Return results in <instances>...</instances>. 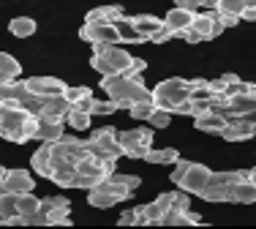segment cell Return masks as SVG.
Segmentation results:
<instances>
[{
    "label": "cell",
    "mask_w": 256,
    "mask_h": 229,
    "mask_svg": "<svg viewBox=\"0 0 256 229\" xmlns=\"http://www.w3.org/2000/svg\"><path fill=\"white\" fill-rule=\"evenodd\" d=\"M144 68H148V63H144L142 58H134V63L128 66L123 74H126V76H142V74H144Z\"/></svg>",
    "instance_id": "f35d334b"
},
{
    "label": "cell",
    "mask_w": 256,
    "mask_h": 229,
    "mask_svg": "<svg viewBox=\"0 0 256 229\" xmlns=\"http://www.w3.org/2000/svg\"><path fill=\"white\" fill-rule=\"evenodd\" d=\"M153 101H156V106L169 110L174 114L186 101H191V82L180 80V76H169V80L158 82L153 88Z\"/></svg>",
    "instance_id": "7a4b0ae2"
},
{
    "label": "cell",
    "mask_w": 256,
    "mask_h": 229,
    "mask_svg": "<svg viewBox=\"0 0 256 229\" xmlns=\"http://www.w3.org/2000/svg\"><path fill=\"white\" fill-rule=\"evenodd\" d=\"M178 38H182V41H188V44H199V41H204V38H202V33H196V30H194V28L182 30V33L178 36Z\"/></svg>",
    "instance_id": "b9f144b4"
},
{
    "label": "cell",
    "mask_w": 256,
    "mask_h": 229,
    "mask_svg": "<svg viewBox=\"0 0 256 229\" xmlns=\"http://www.w3.org/2000/svg\"><path fill=\"white\" fill-rule=\"evenodd\" d=\"M118 202H120L118 196H114V194H109V191H104V188H98V186L88 191V204H90V208L106 210V208H114Z\"/></svg>",
    "instance_id": "603a6c76"
},
{
    "label": "cell",
    "mask_w": 256,
    "mask_h": 229,
    "mask_svg": "<svg viewBox=\"0 0 256 229\" xmlns=\"http://www.w3.org/2000/svg\"><path fill=\"white\" fill-rule=\"evenodd\" d=\"M36 20H30V16H14V20L8 22V30L16 36V38H30V36L36 33Z\"/></svg>",
    "instance_id": "484cf974"
},
{
    "label": "cell",
    "mask_w": 256,
    "mask_h": 229,
    "mask_svg": "<svg viewBox=\"0 0 256 229\" xmlns=\"http://www.w3.org/2000/svg\"><path fill=\"white\" fill-rule=\"evenodd\" d=\"M194 16H196V11H188V8H180V6H174V8L166 11V16H164V22H166V28L174 33V38L182 33V30H188L194 25Z\"/></svg>",
    "instance_id": "7c38bea8"
},
{
    "label": "cell",
    "mask_w": 256,
    "mask_h": 229,
    "mask_svg": "<svg viewBox=\"0 0 256 229\" xmlns=\"http://www.w3.org/2000/svg\"><path fill=\"white\" fill-rule=\"evenodd\" d=\"M36 180L28 170H11V174L0 183V191H11V194H28L33 191Z\"/></svg>",
    "instance_id": "30bf717a"
},
{
    "label": "cell",
    "mask_w": 256,
    "mask_h": 229,
    "mask_svg": "<svg viewBox=\"0 0 256 229\" xmlns=\"http://www.w3.org/2000/svg\"><path fill=\"white\" fill-rule=\"evenodd\" d=\"M93 52L101 55V58H106L109 66H112L118 74H123L128 66L134 63V55L126 50V46H120V44H93Z\"/></svg>",
    "instance_id": "8992f818"
},
{
    "label": "cell",
    "mask_w": 256,
    "mask_h": 229,
    "mask_svg": "<svg viewBox=\"0 0 256 229\" xmlns=\"http://www.w3.org/2000/svg\"><path fill=\"white\" fill-rule=\"evenodd\" d=\"M20 216V194H11V191H0V221L11 224V218Z\"/></svg>",
    "instance_id": "e0dca14e"
},
{
    "label": "cell",
    "mask_w": 256,
    "mask_h": 229,
    "mask_svg": "<svg viewBox=\"0 0 256 229\" xmlns=\"http://www.w3.org/2000/svg\"><path fill=\"white\" fill-rule=\"evenodd\" d=\"M207 112H212V96L210 98H191V118H199Z\"/></svg>",
    "instance_id": "e575fe53"
},
{
    "label": "cell",
    "mask_w": 256,
    "mask_h": 229,
    "mask_svg": "<svg viewBox=\"0 0 256 229\" xmlns=\"http://www.w3.org/2000/svg\"><path fill=\"white\" fill-rule=\"evenodd\" d=\"M188 166H191V161H186V158H180L178 164H174V170H172V183H174V186L182 180V174H186Z\"/></svg>",
    "instance_id": "ab89813d"
},
{
    "label": "cell",
    "mask_w": 256,
    "mask_h": 229,
    "mask_svg": "<svg viewBox=\"0 0 256 229\" xmlns=\"http://www.w3.org/2000/svg\"><path fill=\"white\" fill-rule=\"evenodd\" d=\"M20 74H22L20 60H16L14 55H8V52H3V55H0V85H3V82L20 80Z\"/></svg>",
    "instance_id": "44dd1931"
},
{
    "label": "cell",
    "mask_w": 256,
    "mask_h": 229,
    "mask_svg": "<svg viewBox=\"0 0 256 229\" xmlns=\"http://www.w3.org/2000/svg\"><path fill=\"white\" fill-rule=\"evenodd\" d=\"M194 126H196V131H204V134H224V128L229 126V118L212 110V112H207V114L194 118Z\"/></svg>",
    "instance_id": "5bb4252c"
},
{
    "label": "cell",
    "mask_w": 256,
    "mask_h": 229,
    "mask_svg": "<svg viewBox=\"0 0 256 229\" xmlns=\"http://www.w3.org/2000/svg\"><path fill=\"white\" fill-rule=\"evenodd\" d=\"M136 221H139V213H136V208H128V210H123V213H120L118 224H120V226H134Z\"/></svg>",
    "instance_id": "74e56055"
},
{
    "label": "cell",
    "mask_w": 256,
    "mask_h": 229,
    "mask_svg": "<svg viewBox=\"0 0 256 229\" xmlns=\"http://www.w3.org/2000/svg\"><path fill=\"white\" fill-rule=\"evenodd\" d=\"M109 178L120 180V183H123V186H128V188H131V191H136L139 186H142V180H139L136 174H118V172H114V174H109Z\"/></svg>",
    "instance_id": "8d00e7d4"
},
{
    "label": "cell",
    "mask_w": 256,
    "mask_h": 229,
    "mask_svg": "<svg viewBox=\"0 0 256 229\" xmlns=\"http://www.w3.org/2000/svg\"><path fill=\"white\" fill-rule=\"evenodd\" d=\"M120 144L128 158H144L153 150V126L150 128H128L120 131Z\"/></svg>",
    "instance_id": "277c9868"
},
{
    "label": "cell",
    "mask_w": 256,
    "mask_h": 229,
    "mask_svg": "<svg viewBox=\"0 0 256 229\" xmlns=\"http://www.w3.org/2000/svg\"><path fill=\"white\" fill-rule=\"evenodd\" d=\"M38 210H41V200L33 194V191H28V194H20V216L30 218V216H36Z\"/></svg>",
    "instance_id": "83f0119b"
},
{
    "label": "cell",
    "mask_w": 256,
    "mask_h": 229,
    "mask_svg": "<svg viewBox=\"0 0 256 229\" xmlns=\"http://www.w3.org/2000/svg\"><path fill=\"white\" fill-rule=\"evenodd\" d=\"M134 25H136V30L144 36V38H153V33H158V30L164 28V20L156 14H136L134 16Z\"/></svg>",
    "instance_id": "d6986e66"
},
{
    "label": "cell",
    "mask_w": 256,
    "mask_h": 229,
    "mask_svg": "<svg viewBox=\"0 0 256 229\" xmlns=\"http://www.w3.org/2000/svg\"><path fill=\"white\" fill-rule=\"evenodd\" d=\"M30 166L38 178H52L54 164H52V142H41V148L30 156Z\"/></svg>",
    "instance_id": "8fae6325"
},
{
    "label": "cell",
    "mask_w": 256,
    "mask_h": 229,
    "mask_svg": "<svg viewBox=\"0 0 256 229\" xmlns=\"http://www.w3.org/2000/svg\"><path fill=\"white\" fill-rule=\"evenodd\" d=\"M232 202L254 204V202H256V183H251L248 178L237 180V183L232 186Z\"/></svg>",
    "instance_id": "ac0fdd59"
},
{
    "label": "cell",
    "mask_w": 256,
    "mask_h": 229,
    "mask_svg": "<svg viewBox=\"0 0 256 229\" xmlns=\"http://www.w3.org/2000/svg\"><path fill=\"white\" fill-rule=\"evenodd\" d=\"M248 180H251V183H256V166H254V170H248Z\"/></svg>",
    "instance_id": "c3c4849f"
},
{
    "label": "cell",
    "mask_w": 256,
    "mask_h": 229,
    "mask_svg": "<svg viewBox=\"0 0 256 229\" xmlns=\"http://www.w3.org/2000/svg\"><path fill=\"white\" fill-rule=\"evenodd\" d=\"M101 90L120 104V110H131L136 101H153V90L144 88L142 76H101Z\"/></svg>",
    "instance_id": "6da1fadb"
},
{
    "label": "cell",
    "mask_w": 256,
    "mask_h": 229,
    "mask_svg": "<svg viewBox=\"0 0 256 229\" xmlns=\"http://www.w3.org/2000/svg\"><path fill=\"white\" fill-rule=\"evenodd\" d=\"M242 20H246V22H256V3H254V0H248L246 11H242Z\"/></svg>",
    "instance_id": "ee69618b"
},
{
    "label": "cell",
    "mask_w": 256,
    "mask_h": 229,
    "mask_svg": "<svg viewBox=\"0 0 256 229\" xmlns=\"http://www.w3.org/2000/svg\"><path fill=\"white\" fill-rule=\"evenodd\" d=\"M66 98H68L71 104H79V101H84V98H93V90L84 88V85H79V88H68V90H66Z\"/></svg>",
    "instance_id": "836d02e7"
},
{
    "label": "cell",
    "mask_w": 256,
    "mask_h": 229,
    "mask_svg": "<svg viewBox=\"0 0 256 229\" xmlns=\"http://www.w3.org/2000/svg\"><path fill=\"white\" fill-rule=\"evenodd\" d=\"M90 120H93V112L82 110V106H71L66 123H68L71 128H76V131H88V128H90Z\"/></svg>",
    "instance_id": "4316f807"
},
{
    "label": "cell",
    "mask_w": 256,
    "mask_h": 229,
    "mask_svg": "<svg viewBox=\"0 0 256 229\" xmlns=\"http://www.w3.org/2000/svg\"><path fill=\"white\" fill-rule=\"evenodd\" d=\"M216 11H218V8H216ZM218 16L224 20V25H226V28H234L237 22H240V16H234V14H221V11H218Z\"/></svg>",
    "instance_id": "bcb514c9"
},
{
    "label": "cell",
    "mask_w": 256,
    "mask_h": 229,
    "mask_svg": "<svg viewBox=\"0 0 256 229\" xmlns=\"http://www.w3.org/2000/svg\"><path fill=\"white\" fill-rule=\"evenodd\" d=\"M90 66H93V68L98 71L101 76H114V74H118V71H114L112 66H109V60H106V58H101V55H96V52L90 55Z\"/></svg>",
    "instance_id": "d6a6232c"
},
{
    "label": "cell",
    "mask_w": 256,
    "mask_h": 229,
    "mask_svg": "<svg viewBox=\"0 0 256 229\" xmlns=\"http://www.w3.org/2000/svg\"><path fill=\"white\" fill-rule=\"evenodd\" d=\"M41 210L46 216H68L71 213V202L66 196H44L41 200Z\"/></svg>",
    "instance_id": "cb8c5ba5"
},
{
    "label": "cell",
    "mask_w": 256,
    "mask_h": 229,
    "mask_svg": "<svg viewBox=\"0 0 256 229\" xmlns=\"http://www.w3.org/2000/svg\"><path fill=\"white\" fill-rule=\"evenodd\" d=\"M71 101L66 98V93L60 96H44V110H41V114L44 118H54V120H66L71 112Z\"/></svg>",
    "instance_id": "2e32d148"
},
{
    "label": "cell",
    "mask_w": 256,
    "mask_h": 229,
    "mask_svg": "<svg viewBox=\"0 0 256 229\" xmlns=\"http://www.w3.org/2000/svg\"><path fill=\"white\" fill-rule=\"evenodd\" d=\"M144 161H148V164H178L180 153L174 148H158V150L153 148L148 156H144Z\"/></svg>",
    "instance_id": "d4e9b609"
},
{
    "label": "cell",
    "mask_w": 256,
    "mask_h": 229,
    "mask_svg": "<svg viewBox=\"0 0 256 229\" xmlns=\"http://www.w3.org/2000/svg\"><path fill=\"white\" fill-rule=\"evenodd\" d=\"M246 6H248V0H218L216 8L221 11V14H234V16H240V20H242Z\"/></svg>",
    "instance_id": "f1b7e54d"
},
{
    "label": "cell",
    "mask_w": 256,
    "mask_h": 229,
    "mask_svg": "<svg viewBox=\"0 0 256 229\" xmlns=\"http://www.w3.org/2000/svg\"><path fill=\"white\" fill-rule=\"evenodd\" d=\"M153 110H156V101H136V104L128 110V114H131L134 120H144V123H148V118L153 114Z\"/></svg>",
    "instance_id": "f546056e"
},
{
    "label": "cell",
    "mask_w": 256,
    "mask_h": 229,
    "mask_svg": "<svg viewBox=\"0 0 256 229\" xmlns=\"http://www.w3.org/2000/svg\"><path fill=\"white\" fill-rule=\"evenodd\" d=\"M120 110V104L114 98H104V101H98V98H93V114H112V112H118Z\"/></svg>",
    "instance_id": "1f68e13d"
},
{
    "label": "cell",
    "mask_w": 256,
    "mask_h": 229,
    "mask_svg": "<svg viewBox=\"0 0 256 229\" xmlns=\"http://www.w3.org/2000/svg\"><path fill=\"white\" fill-rule=\"evenodd\" d=\"M98 183H101V178H93V174H79V172H76L74 188H84V191H90V188H96Z\"/></svg>",
    "instance_id": "d590c367"
},
{
    "label": "cell",
    "mask_w": 256,
    "mask_h": 229,
    "mask_svg": "<svg viewBox=\"0 0 256 229\" xmlns=\"http://www.w3.org/2000/svg\"><path fill=\"white\" fill-rule=\"evenodd\" d=\"M210 170H207L204 164H196V161H191V166L186 170V174H182V180L178 183V188L182 191H188V194H202L204 191V186H207V180H210Z\"/></svg>",
    "instance_id": "52a82bcc"
},
{
    "label": "cell",
    "mask_w": 256,
    "mask_h": 229,
    "mask_svg": "<svg viewBox=\"0 0 256 229\" xmlns=\"http://www.w3.org/2000/svg\"><path fill=\"white\" fill-rule=\"evenodd\" d=\"M226 88H229V82L224 80V76H218V80H210V90H212V93H226Z\"/></svg>",
    "instance_id": "7bdbcfd3"
},
{
    "label": "cell",
    "mask_w": 256,
    "mask_h": 229,
    "mask_svg": "<svg viewBox=\"0 0 256 229\" xmlns=\"http://www.w3.org/2000/svg\"><path fill=\"white\" fill-rule=\"evenodd\" d=\"M224 140L226 142H242V140H251V136H256V126L248 123V120L242 118H232L229 126L224 128Z\"/></svg>",
    "instance_id": "9a60e30c"
},
{
    "label": "cell",
    "mask_w": 256,
    "mask_h": 229,
    "mask_svg": "<svg viewBox=\"0 0 256 229\" xmlns=\"http://www.w3.org/2000/svg\"><path fill=\"white\" fill-rule=\"evenodd\" d=\"M33 118V112L22 110V106H0V134L8 142H30L28 120Z\"/></svg>",
    "instance_id": "3957f363"
},
{
    "label": "cell",
    "mask_w": 256,
    "mask_h": 229,
    "mask_svg": "<svg viewBox=\"0 0 256 229\" xmlns=\"http://www.w3.org/2000/svg\"><path fill=\"white\" fill-rule=\"evenodd\" d=\"M169 123H172V112H169V110H161V106H156L153 114L148 118V126H153V128H166Z\"/></svg>",
    "instance_id": "4dcf8cb0"
},
{
    "label": "cell",
    "mask_w": 256,
    "mask_h": 229,
    "mask_svg": "<svg viewBox=\"0 0 256 229\" xmlns=\"http://www.w3.org/2000/svg\"><path fill=\"white\" fill-rule=\"evenodd\" d=\"M25 82H28V90H33L38 96H60L68 90V85L58 76H28Z\"/></svg>",
    "instance_id": "9c48e42d"
},
{
    "label": "cell",
    "mask_w": 256,
    "mask_h": 229,
    "mask_svg": "<svg viewBox=\"0 0 256 229\" xmlns=\"http://www.w3.org/2000/svg\"><path fill=\"white\" fill-rule=\"evenodd\" d=\"M114 25L120 30V41H123V44H142V41H148L136 30V25H134V16H123V20H118Z\"/></svg>",
    "instance_id": "7402d4cb"
},
{
    "label": "cell",
    "mask_w": 256,
    "mask_h": 229,
    "mask_svg": "<svg viewBox=\"0 0 256 229\" xmlns=\"http://www.w3.org/2000/svg\"><path fill=\"white\" fill-rule=\"evenodd\" d=\"M169 38H174V33L166 28V22H164V28L158 30V33H153V38H150V41H153V44H166Z\"/></svg>",
    "instance_id": "60d3db41"
},
{
    "label": "cell",
    "mask_w": 256,
    "mask_h": 229,
    "mask_svg": "<svg viewBox=\"0 0 256 229\" xmlns=\"http://www.w3.org/2000/svg\"><path fill=\"white\" fill-rule=\"evenodd\" d=\"M254 3H256V0H254Z\"/></svg>",
    "instance_id": "681fc988"
},
{
    "label": "cell",
    "mask_w": 256,
    "mask_h": 229,
    "mask_svg": "<svg viewBox=\"0 0 256 229\" xmlns=\"http://www.w3.org/2000/svg\"><path fill=\"white\" fill-rule=\"evenodd\" d=\"M96 144H101L104 150H106L109 156H114V158H120L123 153V144H120V131L114 128V126H104V128L93 131V136H90Z\"/></svg>",
    "instance_id": "ba28073f"
},
{
    "label": "cell",
    "mask_w": 256,
    "mask_h": 229,
    "mask_svg": "<svg viewBox=\"0 0 256 229\" xmlns=\"http://www.w3.org/2000/svg\"><path fill=\"white\" fill-rule=\"evenodd\" d=\"M79 38L88 44H123L114 22H84L79 28Z\"/></svg>",
    "instance_id": "5b68a950"
},
{
    "label": "cell",
    "mask_w": 256,
    "mask_h": 229,
    "mask_svg": "<svg viewBox=\"0 0 256 229\" xmlns=\"http://www.w3.org/2000/svg\"><path fill=\"white\" fill-rule=\"evenodd\" d=\"M242 120H248V123H254V126H256V110H254V112H248V114H242Z\"/></svg>",
    "instance_id": "7dc6e473"
},
{
    "label": "cell",
    "mask_w": 256,
    "mask_h": 229,
    "mask_svg": "<svg viewBox=\"0 0 256 229\" xmlns=\"http://www.w3.org/2000/svg\"><path fill=\"white\" fill-rule=\"evenodd\" d=\"M123 8L120 6H98V8L88 11V16H84V22H118L123 20Z\"/></svg>",
    "instance_id": "ffe728a7"
},
{
    "label": "cell",
    "mask_w": 256,
    "mask_h": 229,
    "mask_svg": "<svg viewBox=\"0 0 256 229\" xmlns=\"http://www.w3.org/2000/svg\"><path fill=\"white\" fill-rule=\"evenodd\" d=\"M66 120H54V118H44L38 114V126H36V140L38 142H58L60 136L66 134L63 131Z\"/></svg>",
    "instance_id": "4fadbf2b"
},
{
    "label": "cell",
    "mask_w": 256,
    "mask_h": 229,
    "mask_svg": "<svg viewBox=\"0 0 256 229\" xmlns=\"http://www.w3.org/2000/svg\"><path fill=\"white\" fill-rule=\"evenodd\" d=\"M180 8H188V11H199L202 8V0H178Z\"/></svg>",
    "instance_id": "f6af8a7d"
}]
</instances>
